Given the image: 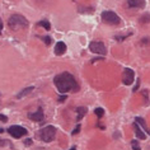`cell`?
<instances>
[{"label": "cell", "instance_id": "1", "mask_svg": "<svg viewBox=\"0 0 150 150\" xmlns=\"http://www.w3.org/2000/svg\"><path fill=\"white\" fill-rule=\"evenodd\" d=\"M54 83L57 88V91L61 94H66L67 92H78L79 91V85H78L76 80H75L74 75H71L70 73H61L59 75H56Z\"/></svg>", "mask_w": 150, "mask_h": 150}, {"label": "cell", "instance_id": "2", "mask_svg": "<svg viewBox=\"0 0 150 150\" xmlns=\"http://www.w3.org/2000/svg\"><path fill=\"white\" fill-rule=\"evenodd\" d=\"M8 24L12 29H17V28H21V27H27L28 21L25 19L23 16H21V14H14V16H12L9 18Z\"/></svg>", "mask_w": 150, "mask_h": 150}, {"label": "cell", "instance_id": "3", "mask_svg": "<svg viewBox=\"0 0 150 150\" xmlns=\"http://www.w3.org/2000/svg\"><path fill=\"white\" fill-rule=\"evenodd\" d=\"M56 136V129L54 126H46L40 131V137L45 142H51Z\"/></svg>", "mask_w": 150, "mask_h": 150}, {"label": "cell", "instance_id": "4", "mask_svg": "<svg viewBox=\"0 0 150 150\" xmlns=\"http://www.w3.org/2000/svg\"><path fill=\"white\" fill-rule=\"evenodd\" d=\"M102 21L110 25H117V24H120V22H121V19H120V17L115 12H110V10L102 13Z\"/></svg>", "mask_w": 150, "mask_h": 150}, {"label": "cell", "instance_id": "5", "mask_svg": "<svg viewBox=\"0 0 150 150\" xmlns=\"http://www.w3.org/2000/svg\"><path fill=\"white\" fill-rule=\"evenodd\" d=\"M8 134L10 136H13L14 139H21L22 136H24V135H27L28 131L24 129V127L22 126H18V125H14V126H10L8 130Z\"/></svg>", "mask_w": 150, "mask_h": 150}, {"label": "cell", "instance_id": "6", "mask_svg": "<svg viewBox=\"0 0 150 150\" xmlns=\"http://www.w3.org/2000/svg\"><path fill=\"white\" fill-rule=\"evenodd\" d=\"M89 50L94 54L98 55H106L107 54V48L104 46V43L98 42V41H93V42L89 43Z\"/></svg>", "mask_w": 150, "mask_h": 150}, {"label": "cell", "instance_id": "7", "mask_svg": "<svg viewBox=\"0 0 150 150\" xmlns=\"http://www.w3.org/2000/svg\"><path fill=\"white\" fill-rule=\"evenodd\" d=\"M134 79H135L134 70H131V69H125V70H123V74H122L123 84H125V85H131L134 83Z\"/></svg>", "mask_w": 150, "mask_h": 150}, {"label": "cell", "instance_id": "8", "mask_svg": "<svg viewBox=\"0 0 150 150\" xmlns=\"http://www.w3.org/2000/svg\"><path fill=\"white\" fill-rule=\"evenodd\" d=\"M28 118H31L32 121H36V122L43 121L45 115H43L42 108H38V110H37L36 112H33V113H28Z\"/></svg>", "mask_w": 150, "mask_h": 150}, {"label": "cell", "instance_id": "9", "mask_svg": "<svg viewBox=\"0 0 150 150\" xmlns=\"http://www.w3.org/2000/svg\"><path fill=\"white\" fill-rule=\"evenodd\" d=\"M66 52V45L64 42H57L55 45V55L61 56Z\"/></svg>", "mask_w": 150, "mask_h": 150}, {"label": "cell", "instance_id": "10", "mask_svg": "<svg viewBox=\"0 0 150 150\" xmlns=\"http://www.w3.org/2000/svg\"><path fill=\"white\" fill-rule=\"evenodd\" d=\"M127 4H129L130 8H144L145 0H127Z\"/></svg>", "mask_w": 150, "mask_h": 150}, {"label": "cell", "instance_id": "11", "mask_svg": "<svg viewBox=\"0 0 150 150\" xmlns=\"http://www.w3.org/2000/svg\"><path fill=\"white\" fill-rule=\"evenodd\" d=\"M134 129H135V135H136V137H137V139H141V140H145V139H146V135H145L144 131H142L141 127L139 126L137 122L134 123Z\"/></svg>", "mask_w": 150, "mask_h": 150}, {"label": "cell", "instance_id": "12", "mask_svg": "<svg viewBox=\"0 0 150 150\" xmlns=\"http://www.w3.org/2000/svg\"><path fill=\"white\" fill-rule=\"evenodd\" d=\"M76 113H78L76 120L78 121H81V118H83L85 116V113H87V108L85 107H78L76 108Z\"/></svg>", "mask_w": 150, "mask_h": 150}, {"label": "cell", "instance_id": "13", "mask_svg": "<svg viewBox=\"0 0 150 150\" xmlns=\"http://www.w3.org/2000/svg\"><path fill=\"white\" fill-rule=\"evenodd\" d=\"M33 89H35L33 87H28V88H24V89H23V91H22L21 93H18V94H17V98H18V99L23 98V97H25L27 94H29V93H31V92L33 91Z\"/></svg>", "mask_w": 150, "mask_h": 150}, {"label": "cell", "instance_id": "14", "mask_svg": "<svg viewBox=\"0 0 150 150\" xmlns=\"http://www.w3.org/2000/svg\"><path fill=\"white\" fill-rule=\"evenodd\" d=\"M40 25V27H43L46 31H50L51 29V24H50V22H48L47 19H42V21H40L38 23H37Z\"/></svg>", "mask_w": 150, "mask_h": 150}, {"label": "cell", "instance_id": "15", "mask_svg": "<svg viewBox=\"0 0 150 150\" xmlns=\"http://www.w3.org/2000/svg\"><path fill=\"white\" fill-rule=\"evenodd\" d=\"M94 113L97 115V117L100 118L104 115V110H103V108H100V107H98V108H96V110H94Z\"/></svg>", "mask_w": 150, "mask_h": 150}, {"label": "cell", "instance_id": "16", "mask_svg": "<svg viewBox=\"0 0 150 150\" xmlns=\"http://www.w3.org/2000/svg\"><path fill=\"white\" fill-rule=\"evenodd\" d=\"M131 148H132L134 150H141L140 149V145H139V141H136V140L131 141Z\"/></svg>", "mask_w": 150, "mask_h": 150}, {"label": "cell", "instance_id": "17", "mask_svg": "<svg viewBox=\"0 0 150 150\" xmlns=\"http://www.w3.org/2000/svg\"><path fill=\"white\" fill-rule=\"evenodd\" d=\"M140 22H141V23H148V22H150V16H149V14H145L144 17L140 18Z\"/></svg>", "mask_w": 150, "mask_h": 150}, {"label": "cell", "instance_id": "18", "mask_svg": "<svg viewBox=\"0 0 150 150\" xmlns=\"http://www.w3.org/2000/svg\"><path fill=\"white\" fill-rule=\"evenodd\" d=\"M66 98H67V97H66V94H62V96H60L59 97V102H65V100H66Z\"/></svg>", "mask_w": 150, "mask_h": 150}, {"label": "cell", "instance_id": "19", "mask_svg": "<svg viewBox=\"0 0 150 150\" xmlns=\"http://www.w3.org/2000/svg\"><path fill=\"white\" fill-rule=\"evenodd\" d=\"M79 131H80V125H78V126L74 129V131H73L71 134H73V135H76V134H79Z\"/></svg>", "mask_w": 150, "mask_h": 150}, {"label": "cell", "instance_id": "20", "mask_svg": "<svg viewBox=\"0 0 150 150\" xmlns=\"http://www.w3.org/2000/svg\"><path fill=\"white\" fill-rule=\"evenodd\" d=\"M23 142H24V145L29 146V145H32V139H25V140H24Z\"/></svg>", "mask_w": 150, "mask_h": 150}, {"label": "cell", "instance_id": "21", "mask_svg": "<svg viewBox=\"0 0 150 150\" xmlns=\"http://www.w3.org/2000/svg\"><path fill=\"white\" fill-rule=\"evenodd\" d=\"M0 121H3V122H6V121H8V117H6L5 115H0Z\"/></svg>", "mask_w": 150, "mask_h": 150}, {"label": "cell", "instance_id": "22", "mask_svg": "<svg viewBox=\"0 0 150 150\" xmlns=\"http://www.w3.org/2000/svg\"><path fill=\"white\" fill-rule=\"evenodd\" d=\"M43 41L46 42V45H50V43H51V38H50V37H45Z\"/></svg>", "mask_w": 150, "mask_h": 150}, {"label": "cell", "instance_id": "23", "mask_svg": "<svg viewBox=\"0 0 150 150\" xmlns=\"http://www.w3.org/2000/svg\"><path fill=\"white\" fill-rule=\"evenodd\" d=\"M1 29H3V22L0 19V33H1Z\"/></svg>", "mask_w": 150, "mask_h": 150}, {"label": "cell", "instance_id": "24", "mask_svg": "<svg viewBox=\"0 0 150 150\" xmlns=\"http://www.w3.org/2000/svg\"><path fill=\"white\" fill-rule=\"evenodd\" d=\"M70 150H76V149H75V148H71V149H70Z\"/></svg>", "mask_w": 150, "mask_h": 150}]
</instances>
